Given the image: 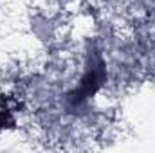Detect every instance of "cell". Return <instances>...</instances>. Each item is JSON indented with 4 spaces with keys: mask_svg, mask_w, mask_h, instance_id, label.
<instances>
[{
    "mask_svg": "<svg viewBox=\"0 0 155 153\" xmlns=\"http://www.w3.org/2000/svg\"><path fill=\"white\" fill-rule=\"evenodd\" d=\"M103 81H105V63H103L101 58L96 56V58H92V61H90L85 76L81 79L79 88H76V92L71 94L72 103L74 105H81L87 97H90V96L96 94V90L101 86Z\"/></svg>",
    "mask_w": 155,
    "mask_h": 153,
    "instance_id": "cell-1",
    "label": "cell"
}]
</instances>
